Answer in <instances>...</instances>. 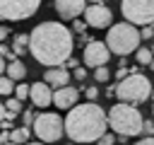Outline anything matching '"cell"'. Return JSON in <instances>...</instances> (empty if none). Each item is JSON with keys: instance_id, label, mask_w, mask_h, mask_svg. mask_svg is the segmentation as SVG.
Instances as JSON below:
<instances>
[{"instance_id": "obj_1", "label": "cell", "mask_w": 154, "mask_h": 145, "mask_svg": "<svg viewBox=\"0 0 154 145\" xmlns=\"http://www.w3.org/2000/svg\"><path fill=\"white\" fill-rule=\"evenodd\" d=\"M75 48L72 29H67L60 22H41L29 31V53L36 63L53 68L63 65Z\"/></svg>"}, {"instance_id": "obj_2", "label": "cell", "mask_w": 154, "mask_h": 145, "mask_svg": "<svg viewBox=\"0 0 154 145\" xmlns=\"http://www.w3.org/2000/svg\"><path fill=\"white\" fill-rule=\"evenodd\" d=\"M63 123H65V135L72 143L87 145V143H96L106 133L108 116L96 102H87L67 109V116L63 118Z\"/></svg>"}, {"instance_id": "obj_3", "label": "cell", "mask_w": 154, "mask_h": 145, "mask_svg": "<svg viewBox=\"0 0 154 145\" xmlns=\"http://www.w3.org/2000/svg\"><path fill=\"white\" fill-rule=\"evenodd\" d=\"M108 116V128L120 138V140H128L130 135H140L142 133V114L137 111L135 104H128V102H118L111 106V111L106 114Z\"/></svg>"}, {"instance_id": "obj_4", "label": "cell", "mask_w": 154, "mask_h": 145, "mask_svg": "<svg viewBox=\"0 0 154 145\" xmlns=\"http://www.w3.org/2000/svg\"><path fill=\"white\" fill-rule=\"evenodd\" d=\"M140 29L130 22H118V24H111L108 27V34H106V46L111 53L116 56H128V53H135L140 48Z\"/></svg>"}, {"instance_id": "obj_5", "label": "cell", "mask_w": 154, "mask_h": 145, "mask_svg": "<svg viewBox=\"0 0 154 145\" xmlns=\"http://www.w3.org/2000/svg\"><path fill=\"white\" fill-rule=\"evenodd\" d=\"M152 94V82L149 77L140 75V72H132L128 77H123L118 85H116V97L120 102H128V104H142L144 99H149Z\"/></svg>"}, {"instance_id": "obj_6", "label": "cell", "mask_w": 154, "mask_h": 145, "mask_svg": "<svg viewBox=\"0 0 154 145\" xmlns=\"http://www.w3.org/2000/svg\"><path fill=\"white\" fill-rule=\"evenodd\" d=\"M31 133L41 140V143H58L65 135V123L58 114L53 111H43L34 118L31 123Z\"/></svg>"}, {"instance_id": "obj_7", "label": "cell", "mask_w": 154, "mask_h": 145, "mask_svg": "<svg viewBox=\"0 0 154 145\" xmlns=\"http://www.w3.org/2000/svg\"><path fill=\"white\" fill-rule=\"evenodd\" d=\"M120 12L135 27L154 24V0H120Z\"/></svg>"}, {"instance_id": "obj_8", "label": "cell", "mask_w": 154, "mask_h": 145, "mask_svg": "<svg viewBox=\"0 0 154 145\" xmlns=\"http://www.w3.org/2000/svg\"><path fill=\"white\" fill-rule=\"evenodd\" d=\"M41 7V0H0V17L10 22L29 19Z\"/></svg>"}, {"instance_id": "obj_9", "label": "cell", "mask_w": 154, "mask_h": 145, "mask_svg": "<svg viewBox=\"0 0 154 145\" xmlns=\"http://www.w3.org/2000/svg\"><path fill=\"white\" fill-rule=\"evenodd\" d=\"M82 60L87 68H99V65H106L111 60V51L106 46V41H87L84 44V53H82Z\"/></svg>"}, {"instance_id": "obj_10", "label": "cell", "mask_w": 154, "mask_h": 145, "mask_svg": "<svg viewBox=\"0 0 154 145\" xmlns=\"http://www.w3.org/2000/svg\"><path fill=\"white\" fill-rule=\"evenodd\" d=\"M82 14H84L87 27H94V29H106V27H111V22H113V12H111L103 2L87 5Z\"/></svg>"}, {"instance_id": "obj_11", "label": "cell", "mask_w": 154, "mask_h": 145, "mask_svg": "<svg viewBox=\"0 0 154 145\" xmlns=\"http://www.w3.org/2000/svg\"><path fill=\"white\" fill-rule=\"evenodd\" d=\"M29 99L34 106L46 109L48 104H53V87L46 82H34V85H29Z\"/></svg>"}, {"instance_id": "obj_12", "label": "cell", "mask_w": 154, "mask_h": 145, "mask_svg": "<svg viewBox=\"0 0 154 145\" xmlns=\"http://www.w3.org/2000/svg\"><path fill=\"white\" fill-rule=\"evenodd\" d=\"M53 7L58 12V17H63V19H77L84 12L87 0H55Z\"/></svg>"}, {"instance_id": "obj_13", "label": "cell", "mask_w": 154, "mask_h": 145, "mask_svg": "<svg viewBox=\"0 0 154 145\" xmlns=\"http://www.w3.org/2000/svg\"><path fill=\"white\" fill-rule=\"evenodd\" d=\"M79 99V89L72 87V85H65V87H58L53 89V104L58 109H72Z\"/></svg>"}, {"instance_id": "obj_14", "label": "cell", "mask_w": 154, "mask_h": 145, "mask_svg": "<svg viewBox=\"0 0 154 145\" xmlns=\"http://www.w3.org/2000/svg\"><path fill=\"white\" fill-rule=\"evenodd\" d=\"M70 70L67 68H63V65H53V68H48L46 72H43V82L46 85H51L53 89H58V87H65V85H70Z\"/></svg>"}, {"instance_id": "obj_15", "label": "cell", "mask_w": 154, "mask_h": 145, "mask_svg": "<svg viewBox=\"0 0 154 145\" xmlns=\"http://www.w3.org/2000/svg\"><path fill=\"white\" fill-rule=\"evenodd\" d=\"M5 75H7L10 80H17V82H22V80L26 77V65H24L19 58H14V60H10V63H7V68H5Z\"/></svg>"}, {"instance_id": "obj_16", "label": "cell", "mask_w": 154, "mask_h": 145, "mask_svg": "<svg viewBox=\"0 0 154 145\" xmlns=\"http://www.w3.org/2000/svg\"><path fill=\"white\" fill-rule=\"evenodd\" d=\"M29 135H31V128H29V126L12 128V130H10V143H14V145H26V143H29Z\"/></svg>"}, {"instance_id": "obj_17", "label": "cell", "mask_w": 154, "mask_h": 145, "mask_svg": "<svg viewBox=\"0 0 154 145\" xmlns=\"http://www.w3.org/2000/svg\"><path fill=\"white\" fill-rule=\"evenodd\" d=\"M12 51L17 53V58H19L24 51H29V34H17L14 41H12Z\"/></svg>"}, {"instance_id": "obj_18", "label": "cell", "mask_w": 154, "mask_h": 145, "mask_svg": "<svg viewBox=\"0 0 154 145\" xmlns=\"http://www.w3.org/2000/svg\"><path fill=\"white\" fill-rule=\"evenodd\" d=\"M10 94H14V80L0 75V97H10Z\"/></svg>"}, {"instance_id": "obj_19", "label": "cell", "mask_w": 154, "mask_h": 145, "mask_svg": "<svg viewBox=\"0 0 154 145\" xmlns=\"http://www.w3.org/2000/svg\"><path fill=\"white\" fill-rule=\"evenodd\" d=\"M152 58H154L152 48H137V51H135V60H137L140 65H149Z\"/></svg>"}, {"instance_id": "obj_20", "label": "cell", "mask_w": 154, "mask_h": 145, "mask_svg": "<svg viewBox=\"0 0 154 145\" xmlns=\"http://www.w3.org/2000/svg\"><path fill=\"white\" fill-rule=\"evenodd\" d=\"M5 109H7V114H12V118L22 111V102L17 99V97H10L7 102H5Z\"/></svg>"}, {"instance_id": "obj_21", "label": "cell", "mask_w": 154, "mask_h": 145, "mask_svg": "<svg viewBox=\"0 0 154 145\" xmlns=\"http://www.w3.org/2000/svg\"><path fill=\"white\" fill-rule=\"evenodd\" d=\"M94 80H96V82H108V80H111V70H108L106 65L94 68Z\"/></svg>"}, {"instance_id": "obj_22", "label": "cell", "mask_w": 154, "mask_h": 145, "mask_svg": "<svg viewBox=\"0 0 154 145\" xmlns=\"http://www.w3.org/2000/svg\"><path fill=\"white\" fill-rule=\"evenodd\" d=\"M14 97H17L19 102H24V99H29V85H24V82H19V85L14 87Z\"/></svg>"}, {"instance_id": "obj_23", "label": "cell", "mask_w": 154, "mask_h": 145, "mask_svg": "<svg viewBox=\"0 0 154 145\" xmlns=\"http://www.w3.org/2000/svg\"><path fill=\"white\" fill-rule=\"evenodd\" d=\"M0 58H10V60H14V58H17V53H14L10 46H5V44L0 41Z\"/></svg>"}, {"instance_id": "obj_24", "label": "cell", "mask_w": 154, "mask_h": 145, "mask_svg": "<svg viewBox=\"0 0 154 145\" xmlns=\"http://www.w3.org/2000/svg\"><path fill=\"white\" fill-rule=\"evenodd\" d=\"M34 118H36V114H34L31 109H26V111H22V121H24V126H29V128H31V123H34Z\"/></svg>"}, {"instance_id": "obj_25", "label": "cell", "mask_w": 154, "mask_h": 145, "mask_svg": "<svg viewBox=\"0 0 154 145\" xmlns=\"http://www.w3.org/2000/svg\"><path fill=\"white\" fill-rule=\"evenodd\" d=\"M96 143H99V145H116V135H113V133H103Z\"/></svg>"}, {"instance_id": "obj_26", "label": "cell", "mask_w": 154, "mask_h": 145, "mask_svg": "<svg viewBox=\"0 0 154 145\" xmlns=\"http://www.w3.org/2000/svg\"><path fill=\"white\" fill-rule=\"evenodd\" d=\"M154 36V24H147V27H142V31H140V39H152Z\"/></svg>"}, {"instance_id": "obj_27", "label": "cell", "mask_w": 154, "mask_h": 145, "mask_svg": "<svg viewBox=\"0 0 154 145\" xmlns=\"http://www.w3.org/2000/svg\"><path fill=\"white\" fill-rule=\"evenodd\" d=\"M72 29H75L77 34H82V31L87 29V22H84V19H72Z\"/></svg>"}, {"instance_id": "obj_28", "label": "cell", "mask_w": 154, "mask_h": 145, "mask_svg": "<svg viewBox=\"0 0 154 145\" xmlns=\"http://www.w3.org/2000/svg\"><path fill=\"white\" fill-rule=\"evenodd\" d=\"M84 94H87V99H89V102H96L99 89H96V87H87V89H84Z\"/></svg>"}, {"instance_id": "obj_29", "label": "cell", "mask_w": 154, "mask_h": 145, "mask_svg": "<svg viewBox=\"0 0 154 145\" xmlns=\"http://www.w3.org/2000/svg\"><path fill=\"white\" fill-rule=\"evenodd\" d=\"M142 133L144 135H154V121H144L142 123Z\"/></svg>"}, {"instance_id": "obj_30", "label": "cell", "mask_w": 154, "mask_h": 145, "mask_svg": "<svg viewBox=\"0 0 154 145\" xmlns=\"http://www.w3.org/2000/svg\"><path fill=\"white\" fill-rule=\"evenodd\" d=\"M77 65H79V63H77V58H72V56H70V58L63 63V68H67V70H75Z\"/></svg>"}, {"instance_id": "obj_31", "label": "cell", "mask_w": 154, "mask_h": 145, "mask_svg": "<svg viewBox=\"0 0 154 145\" xmlns=\"http://www.w3.org/2000/svg\"><path fill=\"white\" fill-rule=\"evenodd\" d=\"M84 77H87V68L77 65V68H75V80H84Z\"/></svg>"}, {"instance_id": "obj_32", "label": "cell", "mask_w": 154, "mask_h": 145, "mask_svg": "<svg viewBox=\"0 0 154 145\" xmlns=\"http://www.w3.org/2000/svg\"><path fill=\"white\" fill-rule=\"evenodd\" d=\"M135 145H154V135H144L142 140H137Z\"/></svg>"}, {"instance_id": "obj_33", "label": "cell", "mask_w": 154, "mask_h": 145, "mask_svg": "<svg viewBox=\"0 0 154 145\" xmlns=\"http://www.w3.org/2000/svg\"><path fill=\"white\" fill-rule=\"evenodd\" d=\"M10 143V130H0V145Z\"/></svg>"}, {"instance_id": "obj_34", "label": "cell", "mask_w": 154, "mask_h": 145, "mask_svg": "<svg viewBox=\"0 0 154 145\" xmlns=\"http://www.w3.org/2000/svg\"><path fill=\"white\" fill-rule=\"evenodd\" d=\"M7 36H10V29H7V27H0V41L7 39Z\"/></svg>"}, {"instance_id": "obj_35", "label": "cell", "mask_w": 154, "mask_h": 145, "mask_svg": "<svg viewBox=\"0 0 154 145\" xmlns=\"http://www.w3.org/2000/svg\"><path fill=\"white\" fill-rule=\"evenodd\" d=\"M2 118H7V109H5V104L0 102V121H2Z\"/></svg>"}, {"instance_id": "obj_36", "label": "cell", "mask_w": 154, "mask_h": 145, "mask_svg": "<svg viewBox=\"0 0 154 145\" xmlns=\"http://www.w3.org/2000/svg\"><path fill=\"white\" fill-rule=\"evenodd\" d=\"M116 77H120V80H123V77H128V70H125V68H120V70L116 72Z\"/></svg>"}, {"instance_id": "obj_37", "label": "cell", "mask_w": 154, "mask_h": 145, "mask_svg": "<svg viewBox=\"0 0 154 145\" xmlns=\"http://www.w3.org/2000/svg\"><path fill=\"white\" fill-rule=\"evenodd\" d=\"M5 68H7V63H5V58H0V75H5Z\"/></svg>"}, {"instance_id": "obj_38", "label": "cell", "mask_w": 154, "mask_h": 145, "mask_svg": "<svg viewBox=\"0 0 154 145\" xmlns=\"http://www.w3.org/2000/svg\"><path fill=\"white\" fill-rule=\"evenodd\" d=\"M26 145H46V143H41V140H29Z\"/></svg>"}, {"instance_id": "obj_39", "label": "cell", "mask_w": 154, "mask_h": 145, "mask_svg": "<svg viewBox=\"0 0 154 145\" xmlns=\"http://www.w3.org/2000/svg\"><path fill=\"white\" fill-rule=\"evenodd\" d=\"M87 2H89V5H94V2H101V0H87Z\"/></svg>"}, {"instance_id": "obj_40", "label": "cell", "mask_w": 154, "mask_h": 145, "mask_svg": "<svg viewBox=\"0 0 154 145\" xmlns=\"http://www.w3.org/2000/svg\"><path fill=\"white\" fill-rule=\"evenodd\" d=\"M149 68H152V70H154V58H152V63H149Z\"/></svg>"}, {"instance_id": "obj_41", "label": "cell", "mask_w": 154, "mask_h": 145, "mask_svg": "<svg viewBox=\"0 0 154 145\" xmlns=\"http://www.w3.org/2000/svg\"><path fill=\"white\" fill-rule=\"evenodd\" d=\"M152 114H154V104H152Z\"/></svg>"}, {"instance_id": "obj_42", "label": "cell", "mask_w": 154, "mask_h": 145, "mask_svg": "<svg viewBox=\"0 0 154 145\" xmlns=\"http://www.w3.org/2000/svg\"><path fill=\"white\" fill-rule=\"evenodd\" d=\"M5 145H14V143H5Z\"/></svg>"}]
</instances>
